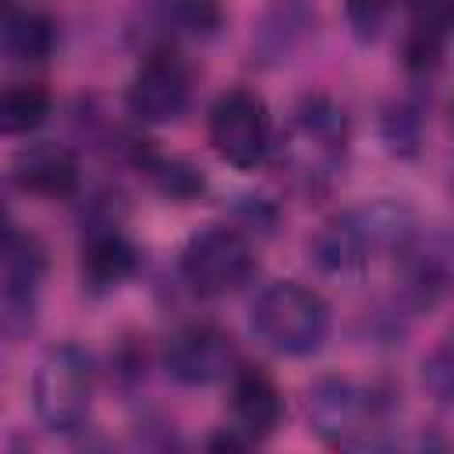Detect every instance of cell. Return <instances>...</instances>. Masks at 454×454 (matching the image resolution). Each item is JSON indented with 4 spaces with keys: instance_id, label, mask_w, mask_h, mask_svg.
I'll return each instance as SVG.
<instances>
[{
    "instance_id": "cell-13",
    "label": "cell",
    "mask_w": 454,
    "mask_h": 454,
    "mask_svg": "<svg viewBox=\"0 0 454 454\" xmlns=\"http://www.w3.org/2000/svg\"><path fill=\"white\" fill-rule=\"evenodd\" d=\"M14 181L18 188L43 195V199H64L78 188V160L71 149L57 142H39L18 153L14 160Z\"/></svg>"
},
{
    "instance_id": "cell-18",
    "label": "cell",
    "mask_w": 454,
    "mask_h": 454,
    "mask_svg": "<svg viewBox=\"0 0 454 454\" xmlns=\"http://www.w3.org/2000/svg\"><path fill=\"white\" fill-rule=\"evenodd\" d=\"M422 383L436 401L454 404V330H447L443 340L422 362Z\"/></svg>"
},
{
    "instance_id": "cell-17",
    "label": "cell",
    "mask_w": 454,
    "mask_h": 454,
    "mask_svg": "<svg viewBox=\"0 0 454 454\" xmlns=\"http://www.w3.org/2000/svg\"><path fill=\"white\" fill-rule=\"evenodd\" d=\"M309 28H312V11H309L301 0H280V4L266 14L259 39H262V46H266L273 57H280V53H291V43L305 39Z\"/></svg>"
},
{
    "instance_id": "cell-1",
    "label": "cell",
    "mask_w": 454,
    "mask_h": 454,
    "mask_svg": "<svg viewBox=\"0 0 454 454\" xmlns=\"http://www.w3.org/2000/svg\"><path fill=\"white\" fill-rule=\"evenodd\" d=\"M348 138L351 128L344 110L326 96H309L294 106L277 142V167L294 188L319 192L340 174L348 156Z\"/></svg>"
},
{
    "instance_id": "cell-7",
    "label": "cell",
    "mask_w": 454,
    "mask_h": 454,
    "mask_svg": "<svg viewBox=\"0 0 454 454\" xmlns=\"http://www.w3.org/2000/svg\"><path fill=\"white\" fill-rule=\"evenodd\" d=\"M397 284L401 294L419 305H440L454 294V234L443 227H411L397 245Z\"/></svg>"
},
{
    "instance_id": "cell-20",
    "label": "cell",
    "mask_w": 454,
    "mask_h": 454,
    "mask_svg": "<svg viewBox=\"0 0 454 454\" xmlns=\"http://www.w3.org/2000/svg\"><path fill=\"white\" fill-rule=\"evenodd\" d=\"M390 4L394 0H344V11H348V21H351L355 35L358 39H372L387 21Z\"/></svg>"
},
{
    "instance_id": "cell-15",
    "label": "cell",
    "mask_w": 454,
    "mask_h": 454,
    "mask_svg": "<svg viewBox=\"0 0 454 454\" xmlns=\"http://www.w3.org/2000/svg\"><path fill=\"white\" fill-rule=\"evenodd\" d=\"M4 50H7L11 60H21V64L50 57V50H53V21L46 14H39V11H28V7L7 11Z\"/></svg>"
},
{
    "instance_id": "cell-4",
    "label": "cell",
    "mask_w": 454,
    "mask_h": 454,
    "mask_svg": "<svg viewBox=\"0 0 454 454\" xmlns=\"http://www.w3.org/2000/svg\"><path fill=\"white\" fill-rule=\"evenodd\" d=\"M92 390H96V372H92L89 355L74 344H60L46 351V358L35 369L32 404L46 429L67 433L85 422Z\"/></svg>"
},
{
    "instance_id": "cell-8",
    "label": "cell",
    "mask_w": 454,
    "mask_h": 454,
    "mask_svg": "<svg viewBox=\"0 0 454 454\" xmlns=\"http://www.w3.org/2000/svg\"><path fill=\"white\" fill-rule=\"evenodd\" d=\"M209 142L220 160L238 170L262 163L270 153V117L255 92L231 89L209 110Z\"/></svg>"
},
{
    "instance_id": "cell-5",
    "label": "cell",
    "mask_w": 454,
    "mask_h": 454,
    "mask_svg": "<svg viewBox=\"0 0 454 454\" xmlns=\"http://www.w3.org/2000/svg\"><path fill=\"white\" fill-rule=\"evenodd\" d=\"M309 422L333 447H369L383 429V404L351 380H319L309 390Z\"/></svg>"
},
{
    "instance_id": "cell-2",
    "label": "cell",
    "mask_w": 454,
    "mask_h": 454,
    "mask_svg": "<svg viewBox=\"0 0 454 454\" xmlns=\"http://www.w3.org/2000/svg\"><path fill=\"white\" fill-rule=\"evenodd\" d=\"M411 227L415 223L404 206L380 199L326 220L309 241V252L316 266L326 273H358L380 252H397V245L408 238Z\"/></svg>"
},
{
    "instance_id": "cell-12",
    "label": "cell",
    "mask_w": 454,
    "mask_h": 454,
    "mask_svg": "<svg viewBox=\"0 0 454 454\" xmlns=\"http://www.w3.org/2000/svg\"><path fill=\"white\" fill-rule=\"evenodd\" d=\"M39 280H43V248L25 234L7 231L4 238V323L7 330H14L18 316H32Z\"/></svg>"
},
{
    "instance_id": "cell-14",
    "label": "cell",
    "mask_w": 454,
    "mask_h": 454,
    "mask_svg": "<svg viewBox=\"0 0 454 454\" xmlns=\"http://www.w3.org/2000/svg\"><path fill=\"white\" fill-rule=\"evenodd\" d=\"M135 248L131 241L106 227V231H92L89 241L82 245V277L92 291H110L121 280H128L135 273Z\"/></svg>"
},
{
    "instance_id": "cell-10",
    "label": "cell",
    "mask_w": 454,
    "mask_h": 454,
    "mask_svg": "<svg viewBox=\"0 0 454 454\" xmlns=\"http://www.w3.org/2000/svg\"><path fill=\"white\" fill-rule=\"evenodd\" d=\"M167 372L188 387H206L234 372V344L209 323H188L170 333L163 351Z\"/></svg>"
},
{
    "instance_id": "cell-16",
    "label": "cell",
    "mask_w": 454,
    "mask_h": 454,
    "mask_svg": "<svg viewBox=\"0 0 454 454\" xmlns=\"http://www.w3.org/2000/svg\"><path fill=\"white\" fill-rule=\"evenodd\" d=\"M50 110V92L35 82L25 85H11L0 99V131L4 135H28L32 128H39L46 121Z\"/></svg>"
},
{
    "instance_id": "cell-19",
    "label": "cell",
    "mask_w": 454,
    "mask_h": 454,
    "mask_svg": "<svg viewBox=\"0 0 454 454\" xmlns=\"http://www.w3.org/2000/svg\"><path fill=\"white\" fill-rule=\"evenodd\" d=\"M167 21L188 35H213L220 25L216 0H167Z\"/></svg>"
},
{
    "instance_id": "cell-6",
    "label": "cell",
    "mask_w": 454,
    "mask_h": 454,
    "mask_svg": "<svg viewBox=\"0 0 454 454\" xmlns=\"http://www.w3.org/2000/svg\"><path fill=\"white\" fill-rule=\"evenodd\" d=\"M252 270H255L252 245L231 227H206L192 234L181 252L184 280L206 298L234 294L238 287L248 284Z\"/></svg>"
},
{
    "instance_id": "cell-3",
    "label": "cell",
    "mask_w": 454,
    "mask_h": 454,
    "mask_svg": "<svg viewBox=\"0 0 454 454\" xmlns=\"http://www.w3.org/2000/svg\"><path fill=\"white\" fill-rule=\"evenodd\" d=\"M252 326L277 355H312L330 333L326 301L294 280L270 284L252 305Z\"/></svg>"
},
{
    "instance_id": "cell-11",
    "label": "cell",
    "mask_w": 454,
    "mask_h": 454,
    "mask_svg": "<svg viewBox=\"0 0 454 454\" xmlns=\"http://www.w3.org/2000/svg\"><path fill=\"white\" fill-rule=\"evenodd\" d=\"M231 411H234V429L245 433L248 440H262L277 429L284 401L277 383L255 369V365H241L231 372Z\"/></svg>"
},
{
    "instance_id": "cell-9",
    "label": "cell",
    "mask_w": 454,
    "mask_h": 454,
    "mask_svg": "<svg viewBox=\"0 0 454 454\" xmlns=\"http://www.w3.org/2000/svg\"><path fill=\"white\" fill-rule=\"evenodd\" d=\"M188 89H192L188 64L181 60L177 50L160 46L138 64L128 85V106L145 124H167L184 110Z\"/></svg>"
}]
</instances>
